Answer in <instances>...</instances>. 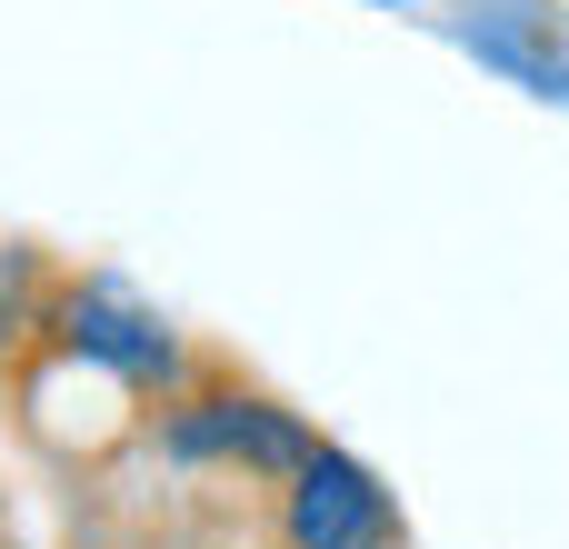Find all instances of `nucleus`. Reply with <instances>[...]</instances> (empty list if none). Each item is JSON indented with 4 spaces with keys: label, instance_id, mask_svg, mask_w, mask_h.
<instances>
[{
    "label": "nucleus",
    "instance_id": "obj_2",
    "mask_svg": "<svg viewBox=\"0 0 569 549\" xmlns=\"http://www.w3.org/2000/svg\"><path fill=\"white\" fill-rule=\"evenodd\" d=\"M170 450H180V460H250V470H300V460H310L300 420L270 410V400H250V390L190 400V410L170 420Z\"/></svg>",
    "mask_w": 569,
    "mask_h": 549
},
{
    "label": "nucleus",
    "instance_id": "obj_1",
    "mask_svg": "<svg viewBox=\"0 0 569 549\" xmlns=\"http://www.w3.org/2000/svg\"><path fill=\"white\" fill-rule=\"evenodd\" d=\"M400 510L350 450H310L290 470V549H390Z\"/></svg>",
    "mask_w": 569,
    "mask_h": 549
},
{
    "label": "nucleus",
    "instance_id": "obj_3",
    "mask_svg": "<svg viewBox=\"0 0 569 549\" xmlns=\"http://www.w3.org/2000/svg\"><path fill=\"white\" fill-rule=\"evenodd\" d=\"M70 350H100V360H120V370H170V340L150 330V320H130V310H110V300H70Z\"/></svg>",
    "mask_w": 569,
    "mask_h": 549
}]
</instances>
